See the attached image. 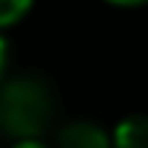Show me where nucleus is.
<instances>
[{"label": "nucleus", "instance_id": "obj_1", "mask_svg": "<svg viewBox=\"0 0 148 148\" xmlns=\"http://www.w3.org/2000/svg\"><path fill=\"white\" fill-rule=\"evenodd\" d=\"M55 117V94L42 75L23 73L0 88V130L13 140L42 135Z\"/></svg>", "mask_w": 148, "mask_h": 148}, {"label": "nucleus", "instance_id": "obj_2", "mask_svg": "<svg viewBox=\"0 0 148 148\" xmlns=\"http://www.w3.org/2000/svg\"><path fill=\"white\" fill-rule=\"evenodd\" d=\"M60 148H112V138L107 130L91 120H73L68 122L60 135H57Z\"/></svg>", "mask_w": 148, "mask_h": 148}, {"label": "nucleus", "instance_id": "obj_3", "mask_svg": "<svg viewBox=\"0 0 148 148\" xmlns=\"http://www.w3.org/2000/svg\"><path fill=\"white\" fill-rule=\"evenodd\" d=\"M112 148H148V117L146 114L125 117L112 133Z\"/></svg>", "mask_w": 148, "mask_h": 148}, {"label": "nucleus", "instance_id": "obj_4", "mask_svg": "<svg viewBox=\"0 0 148 148\" xmlns=\"http://www.w3.org/2000/svg\"><path fill=\"white\" fill-rule=\"evenodd\" d=\"M34 0H0V31L26 18Z\"/></svg>", "mask_w": 148, "mask_h": 148}, {"label": "nucleus", "instance_id": "obj_5", "mask_svg": "<svg viewBox=\"0 0 148 148\" xmlns=\"http://www.w3.org/2000/svg\"><path fill=\"white\" fill-rule=\"evenodd\" d=\"M109 5H117V8H138V5H146L148 0H104Z\"/></svg>", "mask_w": 148, "mask_h": 148}, {"label": "nucleus", "instance_id": "obj_6", "mask_svg": "<svg viewBox=\"0 0 148 148\" xmlns=\"http://www.w3.org/2000/svg\"><path fill=\"white\" fill-rule=\"evenodd\" d=\"M13 148H47V146L42 140H36V138H26V140H16Z\"/></svg>", "mask_w": 148, "mask_h": 148}, {"label": "nucleus", "instance_id": "obj_7", "mask_svg": "<svg viewBox=\"0 0 148 148\" xmlns=\"http://www.w3.org/2000/svg\"><path fill=\"white\" fill-rule=\"evenodd\" d=\"M5 60H8V44H5V39H3V34H0V75H3V70H5Z\"/></svg>", "mask_w": 148, "mask_h": 148}]
</instances>
